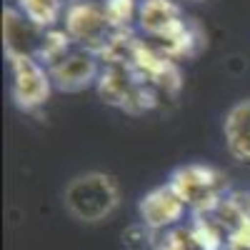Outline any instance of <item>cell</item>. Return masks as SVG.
<instances>
[{
    "instance_id": "cell-1",
    "label": "cell",
    "mask_w": 250,
    "mask_h": 250,
    "mask_svg": "<svg viewBox=\"0 0 250 250\" xmlns=\"http://www.w3.org/2000/svg\"><path fill=\"white\" fill-rule=\"evenodd\" d=\"M62 205L80 223H100L120 205V188L113 175L90 170L68 183L62 190Z\"/></svg>"
},
{
    "instance_id": "cell-2",
    "label": "cell",
    "mask_w": 250,
    "mask_h": 250,
    "mask_svg": "<svg viewBox=\"0 0 250 250\" xmlns=\"http://www.w3.org/2000/svg\"><path fill=\"white\" fill-rule=\"evenodd\" d=\"M168 183L185 203V208H190L195 215H208L218 210V205L225 200L228 193V178L210 165L198 163L175 168Z\"/></svg>"
},
{
    "instance_id": "cell-3",
    "label": "cell",
    "mask_w": 250,
    "mask_h": 250,
    "mask_svg": "<svg viewBox=\"0 0 250 250\" xmlns=\"http://www.w3.org/2000/svg\"><path fill=\"white\" fill-rule=\"evenodd\" d=\"M62 23H65V33L70 35L73 43L93 53H98L113 35L105 8L93 3V0H73V3H68Z\"/></svg>"
},
{
    "instance_id": "cell-4",
    "label": "cell",
    "mask_w": 250,
    "mask_h": 250,
    "mask_svg": "<svg viewBox=\"0 0 250 250\" xmlns=\"http://www.w3.org/2000/svg\"><path fill=\"white\" fill-rule=\"evenodd\" d=\"M10 70H13V100L20 110H35L45 105L50 90H53V78L50 70L40 62L38 58L28 55H13L8 58Z\"/></svg>"
},
{
    "instance_id": "cell-5",
    "label": "cell",
    "mask_w": 250,
    "mask_h": 250,
    "mask_svg": "<svg viewBox=\"0 0 250 250\" xmlns=\"http://www.w3.org/2000/svg\"><path fill=\"white\" fill-rule=\"evenodd\" d=\"M188 23H190V18L183 15L175 0H140L138 25L148 38H155L160 48L175 43L188 30Z\"/></svg>"
},
{
    "instance_id": "cell-6",
    "label": "cell",
    "mask_w": 250,
    "mask_h": 250,
    "mask_svg": "<svg viewBox=\"0 0 250 250\" xmlns=\"http://www.w3.org/2000/svg\"><path fill=\"white\" fill-rule=\"evenodd\" d=\"M138 213L143 228H148L150 233H165L173 225H178L185 215V203L178 198V193L170 188V183L153 188L150 193H145L138 203Z\"/></svg>"
},
{
    "instance_id": "cell-7",
    "label": "cell",
    "mask_w": 250,
    "mask_h": 250,
    "mask_svg": "<svg viewBox=\"0 0 250 250\" xmlns=\"http://www.w3.org/2000/svg\"><path fill=\"white\" fill-rule=\"evenodd\" d=\"M50 70L53 78V85L62 93H80L90 88L93 83H98L100 78V58L93 50L85 48H78L73 53H68L60 62H55Z\"/></svg>"
},
{
    "instance_id": "cell-8",
    "label": "cell",
    "mask_w": 250,
    "mask_h": 250,
    "mask_svg": "<svg viewBox=\"0 0 250 250\" xmlns=\"http://www.w3.org/2000/svg\"><path fill=\"white\" fill-rule=\"evenodd\" d=\"M43 38H45V30L33 25L20 10H15V8L3 10V45H5L8 58H13V55L38 58Z\"/></svg>"
},
{
    "instance_id": "cell-9",
    "label": "cell",
    "mask_w": 250,
    "mask_h": 250,
    "mask_svg": "<svg viewBox=\"0 0 250 250\" xmlns=\"http://www.w3.org/2000/svg\"><path fill=\"white\" fill-rule=\"evenodd\" d=\"M223 135L230 158L238 163H250V100H240L228 110Z\"/></svg>"
},
{
    "instance_id": "cell-10",
    "label": "cell",
    "mask_w": 250,
    "mask_h": 250,
    "mask_svg": "<svg viewBox=\"0 0 250 250\" xmlns=\"http://www.w3.org/2000/svg\"><path fill=\"white\" fill-rule=\"evenodd\" d=\"M188 230H190V238L198 250H228V233L223 230V225L215 220L213 213L195 215Z\"/></svg>"
},
{
    "instance_id": "cell-11",
    "label": "cell",
    "mask_w": 250,
    "mask_h": 250,
    "mask_svg": "<svg viewBox=\"0 0 250 250\" xmlns=\"http://www.w3.org/2000/svg\"><path fill=\"white\" fill-rule=\"evenodd\" d=\"M18 10L23 13L33 25L53 30V25L60 20V15H65V5L62 0H18Z\"/></svg>"
},
{
    "instance_id": "cell-12",
    "label": "cell",
    "mask_w": 250,
    "mask_h": 250,
    "mask_svg": "<svg viewBox=\"0 0 250 250\" xmlns=\"http://www.w3.org/2000/svg\"><path fill=\"white\" fill-rule=\"evenodd\" d=\"M70 45H73V40L65 30H55V28L45 30L43 45H40V50H38V60L43 62L45 68H53L55 62H60L68 53H73Z\"/></svg>"
},
{
    "instance_id": "cell-13",
    "label": "cell",
    "mask_w": 250,
    "mask_h": 250,
    "mask_svg": "<svg viewBox=\"0 0 250 250\" xmlns=\"http://www.w3.org/2000/svg\"><path fill=\"white\" fill-rule=\"evenodd\" d=\"M113 30H130V23L138 18V0H105L103 3Z\"/></svg>"
},
{
    "instance_id": "cell-14",
    "label": "cell",
    "mask_w": 250,
    "mask_h": 250,
    "mask_svg": "<svg viewBox=\"0 0 250 250\" xmlns=\"http://www.w3.org/2000/svg\"><path fill=\"white\" fill-rule=\"evenodd\" d=\"M153 250H198L193 238H190V230H183V228H170L165 230L155 243H153Z\"/></svg>"
}]
</instances>
